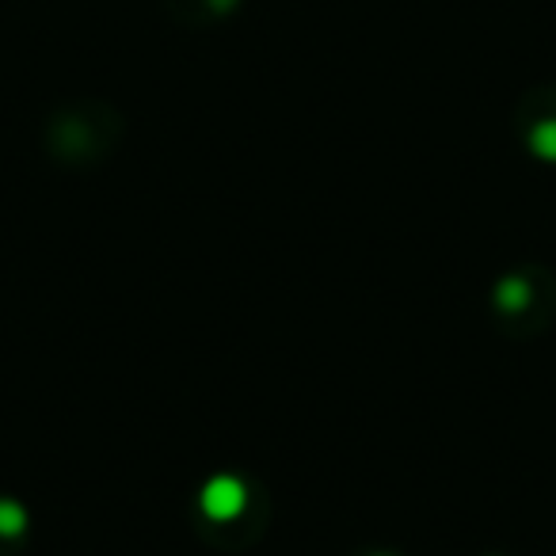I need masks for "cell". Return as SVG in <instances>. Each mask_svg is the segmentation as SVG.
<instances>
[{"mask_svg":"<svg viewBox=\"0 0 556 556\" xmlns=\"http://www.w3.org/2000/svg\"><path fill=\"white\" fill-rule=\"evenodd\" d=\"M176 24L184 27H214L237 9L240 0H161Z\"/></svg>","mask_w":556,"mask_h":556,"instance_id":"cell-3","label":"cell"},{"mask_svg":"<svg viewBox=\"0 0 556 556\" xmlns=\"http://www.w3.org/2000/svg\"><path fill=\"white\" fill-rule=\"evenodd\" d=\"M118 130H123V123L108 103H77V108L58 111L47 141L65 161H88V156H100L103 149L115 146Z\"/></svg>","mask_w":556,"mask_h":556,"instance_id":"cell-1","label":"cell"},{"mask_svg":"<svg viewBox=\"0 0 556 556\" xmlns=\"http://www.w3.org/2000/svg\"><path fill=\"white\" fill-rule=\"evenodd\" d=\"M522 130L526 141L541 156L556 161V92H530L522 103Z\"/></svg>","mask_w":556,"mask_h":556,"instance_id":"cell-2","label":"cell"}]
</instances>
